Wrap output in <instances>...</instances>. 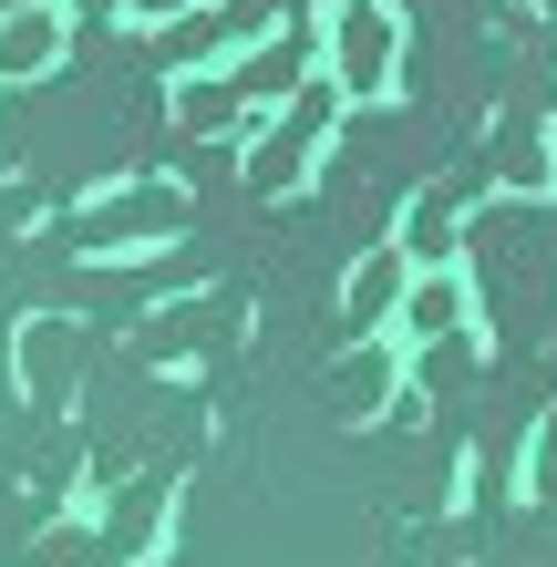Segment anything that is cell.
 Wrapping results in <instances>:
<instances>
[{"label": "cell", "mask_w": 557, "mask_h": 567, "mask_svg": "<svg viewBox=\"0 0 557 567\" xmlns=\"http://www.w3.org/2000/svg\"><path fill=\"white\" fill-rule=\"evenodd\" d=\"M186 227H196L186 176H114V186L83 196L73 248H83V258H155L166 238H186Z\"/></svg>", "instance_id": "2"}, {"label": "cell", "mask_w": 557, "mask_h": 567, "mask_svg": "<svg viewBox=\"0 0 557 567\" xmlns=\"http://www.w3.org/2000/svg\"><path fill=\"white\" fill-rule=\"evenodd\" d=\"M516 495L557 516V413H537V433H527V464H516Z\"/></svg>", "instance_id": "15"}, {"label": "cell", "mask_w": 557, "mask_h": 567, "mask_svg": "<svg viewBox=\"0 0 557 567\" xmlns=\"http://www.w3.org/2000/svg\"><path fill=\"white\" fill-rule=\"evenodd\" d=\"M73 21H135V0H62Z\"/></svg>", "instance_id": "16"}, {"label": "cell", "mask_w": 557, "mask_h": 567, "mask_svg": "<svg viewBox=\"0 0 557 567\" xmlns=\"http://www.w3.org/2000/svg\"><path fill=\"white\" fill-rule=\"evenodd\" d=\"M258 31H269V0H186L166 31V73H207V62H238Z\"/></svg>", "instance_id": "7"}, {"label": "cell", "mask_w": 557, "mask_h": 567, "mask_svg": "<svg viewBox=\"0 0 557 567\" xmlns=\"http://www.w3.org/2000/svg\"><path fill=\"white\" fill-rule=\"evenodd\" d=\"M506 186L516 196H557V155H547L537 124H516V135H506Z\"/></svg>", "instance_id": "14"}, {"label": "cell", "mask_w": 557, "mask_h": 567, "mask_svg": "<svg viewBox=\"0 0 557 567\" xmlns=\"http://www.w3.org/2000/svg\"><path fill=\"white\" fill-rule=\"evenodd\" d=\"M392 238H403L413 269H444V258H465V207H454L444 186H423L413 207H403V227H392Z\"/></svg>", "instance_id": "13"}, {"label": "cell", "mask_w": 557, "mask_h": 567, "mask_svg": "<svg viewBox=\"0 0 557 567\" xmlns=\"http://www.w3.org/2000/svg\"><path fill=\"white\" fill-rule=\"evenodd\" d=\"M403 289H413V258H403V238H382V248H362L341 269V341H362V330H392L403 320Z\"/></svg>", "instance_id": "8"}, {"label": "cell", "mask_w": 557, "mask_h": 567, "mask_svg": "<svg viewBox=\"0 0 557 567\" xmlns=\"http://www.w3.org/2000/svg\"><path fill=\"white\" fill-rule=\"evenodd\" d=\"M403 372H413V341H403V330H362V341H341V361H331V413L341 423H382L392 403H403Z\"/></svg>", "instance_id": "5"}, {"label": "cell", "mask_w": 557, "mask_h": 567, "mask_svg": "<svg viewBox=\"0 0 557 567\" xmlns=\"http://www.w3.org/2000/svg\"><path fill=\"white\" fill-rule=\"evenodd\" d=\"M320 73V31H258V42L238 52V83H248V104L269 114V104H289Z\"/></svg>", "instance_id": "11"}, {"label": "cell", "mask_w": 557, "mask_h": 567, "mask_svg": "<svg viewBox=\"0 0 557 567\" xmlns=\"http://www.w3.org/2000/svg\"><path fill=\"white\" fill-rule=\"evenodd\" d=\"M93 526V567H155V547L176 537V485L166 475H145V485H124V495H93V506H73Z\"/></svg>", "instance_id": "4"}, {"label": "cell", "mask_w": 557, "mask_h": 567, "mask_svg": "<svg viewBox=\"0 0 557 567\" xmlns=\"http://www.w3.org/2000/svg\"><path fill=\"white\" fill-rule=\"evenodd\" d=\"M403 330L413 351H434V341H465L475 330V279H465V258H444V269H413V289H403Z\"/></svg>", "instance_id": "9"}, {"label": "cell", "mask_w": 557, "mask_h": 567, "mask_svg": "<svg viewBox=\"0 0 557 567\" xmlns=\"http://www.w3.org/2000/svg\"><path fill=\"white\" fill-rule=\"evenodd\" d=\"M62 52H73L62 0H11L0 11V83H42V73H62Z\"/></svg>", "instance_id": "10"}, {"label": "cell", "mask_w": 557, "mask_h": 567, "mask_svg": "<svg viewBox=\"0 0 557 567\" xmlns=\"http://www.w3.org/2000/svg\"><path fill=\"white\" fill-rule=\"evenodd\" d=\"M73 372H83V330L62 320V310L11 320V382H21V403L62 413V403H73Z\"/></svg>", "instance_id": "6"}, {"label": "cell", "mask_w": 557, "mask_h": 567, "mask_svg": "<svg viewBox=\"0 0 557 567\" xmlns=\"http://www.w3.org/2000/svg\"><path fill=\"white\" fill-rule=\"evenodd\" d=\"M320 73H331L351 104L403 93V11H392V0H331V21H320Z\"/></svg>", "instance_id": "3"}, {"label": "cell", "mask_w": 557, "mask_h": 567, "mask_svg": "<svg viewBox=\"0 0 557 567\" xmlns=\"http://www.w3.org/2000/svg\"><path fill=\"white\" fill-rule=\"evenodd\" d=\"M341 114H351V93H341L331 73H310L289 104L248 114V135H238V176H248V196H300V186L320 176V155H331Z\"/></svg>", "instance_id": "1"}, {"label": "cell", "mask_w": 557, "mask_h": 567, "mask_svg": "<svg viewBox=\"0 0 557 567\" xmlns=\"http://www.w3.org/2000/svg\"><path fill=\"white\" fill-rule=\"evenodd\" d=\"M248 83H238V62H207V73H176V124L186 135H248Z\"/></svg>", "instance_id": "12"}]
</instances>
